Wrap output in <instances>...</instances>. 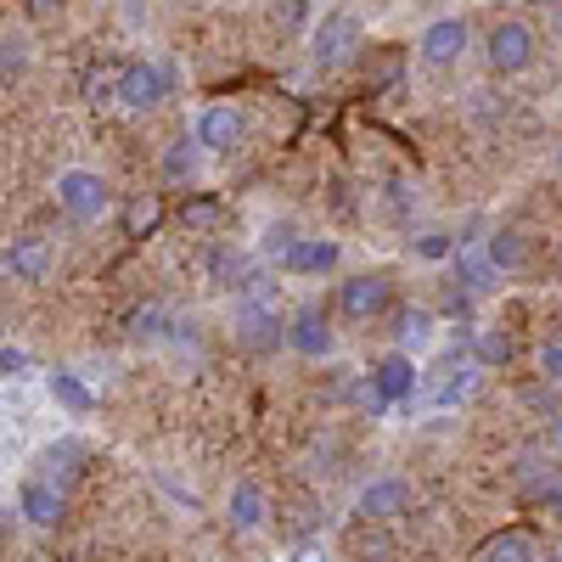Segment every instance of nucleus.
Returning a JSON list of instances; mask_svg holds the SVG:
<instances>
[{"instance_id":"f257e3e1","label":"nucleus","mask_w":562,"mask_h":562,"mask_svg":"<svg viewBox=\"0 0 562 562\" xmlns=\"http://www.w3.org/2000/svg\"><path fill=\"white\" fill-rule=\"evenodd\" d=\"M52 192H57V209L68 214V220H79V225H90V220H102L108 209H113V186L97 175V169H57V180H52Z\"/></svg>"},{"instance_id":"f03ea898","label":"nucleus","mask_w":562,"mask_h":562,"mask_svg":"<svg viewBox=\"0 0 562 562\" xmlns=\"http://www.w3.org/2000/svg\"><path fill=\"white\" fill-rule=\"evenodd\" d=\"M113 102L130 108V113H153V108H164V102H169V74H164V63H153V57L124 63V68L113 74Z\"/></svg>"},{"instance_id":"7ed1b4c3","label":"nucleus","mask_w":562,"mask_h":562,"mask_svg":"<svg viewBox=\"0 0 562 562\" xmlns=\"http://www.w3.org/2000/svg\"><path fill=\"white\" fill-rule=\"evenodd\" d=\"M484 63L495 74H524L535 63V29L524 18H501L490 34H484Z\"/></svg>"},{"instance_id":"20e7f679","label":"nucleus","mask_w":562,"mask_h":562,"mask_svg":"<svg viewBox=\"0 0 562 562\" xmlns=\"http://www.w3.org/2000/svg\"><path fill=\"white\" fill-rule=\"evenodd\" d=\"M389 299H394V281L383 270H366V276H349L344 288H338V315L349 326H371V321L389 310Z\"/></svg>"},{"instance_id":"39448f33","label":"nucleus","mask_w":562,"mask_h":562,"mask_svg":"<svg viewBox=\"0 0 562 562\" xmlns=\"http://www.w3.org/2000/svg\"><path fill=\"white\" fill-rule=\"evenodd\" d=\"M281 338H288V349H293L299 360H333V355H338V333H333V321H326L321 304L293 310V321L281 326Z\"/></svg>"},{"instance_id":"423d86ee","label":"nucleus","mask_w":562,"mask_h":562,"mask_svg":"<svg viewBox=\"0 0 562 562\" xmlns=\"http://www.w3.org/2000/svg\"><path fill=\"white\" fill-rule=\"evenodd\" d=\"M416 389H422L416 360H405V355H383L378 366H371V389H366V400H371V411H389V405L416 400Z\"/></svg>"},{"instance_id":"0eeeda50","label":"nucleus","mask_w":562,"mask_h":562,"mask_svg":"<svg viewBox=\"0 0 562 562\" xmlns=\"http://www.w3.org/2000/svg\"><path fill=\"white\" fill-rule=\"evenodd\" d=\"M310 45H315V63H321V68H344V63L360 52V18H355V12H326V18L315 23Z\"/></svg>"},{"instance_id":"6e6552de","label":"nucleus","mask_w":562,"mask_h":562,"mask_svg":"<svg viewBox=\"0 0 562 562\" xmlns=\"http://www.w3.org/2000/svg\"><path fill=\"white\" fill-rule=\"evenodd\" d=\"M411 506H416V490H411V479H394V473L371 479V484H366V490L355 495V512H360V518H371V524L405 518Z\"/></svg>"},{"instance_id":"1a4fd4ad","label":"nucleus","mask_w":562,"mask_h":562,"mask_svg":"<svg viewBox=\"0 0 562 562\" xmlns=\"http://www.w3.org/2000/svg\"><path fill=\"white\" fill-rule=\"evenodd\" d=\"M467 45H473L467 18H434L428 29H422V63L428 68H456L467 57Z\"/></svg>"},{"instance_id":"9d476101","label":"nucleus","mask_w":562,"mask_h":562,"mask_svg":"<svg viewBox=\"0 0 562 562\" xmlns=\"http://www.w3.org/2000/svg\"><path fill=\"white\" fill-rule=\"evenodd\" d=\"M18 512H23L34 529H57V524L68 518V490H57L52 479L29 473V479L18 484Z\"/></svg>"},{"instance_id":"9b49d317","label":"nucleus","mask_w":562,"mask_h":562,"mask_svg":"<svg viewBox=\"0 0 562 562\" xmlns=\"http://www.w3.org/2000/svg\"><path fill=\"white\" fill-rule=\"evenodd\" d=\"M243 135H248V119L231 108V102H214V108L198 113V147L214 153V158L237 153V147H243Z\"/></svg>"},{"instance_id":"f8f14e48","label":"nucleus","mask_w":562,"mask_h":562,"mask_svg":"<svg viewBox=\"0 0 562 562\" xmlns=\"http://www.w3.org/2000/svg\"><path fill=\"white\" fill-rule=\"evenodd\" d=\"M0 270H7L12 281H45L52 276V243L45 237H12L7 248H0Z\"/></svg>"},{"instance_id":"ddd939ff","label":"nucleus","mask_w":562,"mask_h":562,"mask_svg":"<svg viewBox=\"0 0 562 562\" xmlns=\"http://www.w3.org/2000/svg\"><path fill=\"white\" fill-rule=\"evenodd\" d=\"M265 518H270V501H265V490H259L254 479L231 484V495H225V524L237 529V535H254V529H265Z\"/></svg>"},{"instance_id":"4468645a","label":"nucleus","mask_w":562,"mask_h":562,"mask_svg":"<svg viewBox=\"0 0 562 562\" xmlns=\"http://www.w3.org/2000/svg\"><path fill=\"white\" fill-rule=\"evenodd\" d=\"M45 394L57 400V411L63 416H90L102 400H97V389H90L79 371H68V366H57V371H45Z\"/></svg>"},{"instance_id":"2eb2a0df","label":"nucleus","mask_w":562,"mask_h":562,"mask_svg":"<svg viewBox=\"0 0 562 562\" xmlns=\"http://www.w3.org/2000/svg\"><path fill=\"white\" fill-rule=\"evenodd\" d=\"M281 270H288V276H326V270H338V243L333 237H299Z\"/></svg>"},{"instance_id":"dca6fc26","label":"nucleus","mask_w":562,"mask_h":562,"mask_svg":"<svg viewBox=\"0 0 562 562\" xmlns=\"http://www.w3.org/2000/svg\"><path fill=\"white\" fill-rule=\"evenodd\" d=\"M85 456H90V450H85L79 439H57V445H45V456H40V461H45V467H40V479H52L57 490H68V484L85 473Z\"/></svg>"},{"instance_id":"f3484780","label":"nucleus","mask_w":562,"mask_h":562,"mask_svg":"<svg viewBox=\"0 0 562 562\" xmlns=\"http://www.w3.org/2000/svg\"><path fill=\"white\" fill-rule=\"evenodd\" d=\"M467 360H473L479 371H501V366L512 360L506 326H473V338H467Z\"/></svg>"},{"instance_id":"a211bd4d","label":"nucleus","mask_w":562,"mask_h":562,"mask_svg":"<svg viewBox=\"0 0 562 562\" xmlns=\"http://www.w3.org/2000/svg\"><path fill=\"white\" fill-rule=\"evenodd\" d=\"M484 259H490V270L495 276H518L524 265H529V243H524V231H495V237L484 243Z\"/></svg>"},{"instance_id":"6ab92c4d","label":"nucleus","mask_w":562,"mask_h":562,"mask_svg":"<svg viewBox=\"0 0 562 562\" xmlns=\"http://www.w3.org/2000/svg\"><path fill=\"white\" fill-rule=\"evenodd\" d=\"M535 557H540V540L529 529H501L479 551V562H535Z\"/></svg>"},{"instance_id":"aec40b11","label":"nucleus","mask_w":562,"mask_h":562,"mask_svg":"<svg viewBox=\"0 0 562 562\" xmlns=\"http://www.w3.org/2000/svg\"><path fill=\"white\" fill-rule=\"evenodd\" d=\"M434 326H439V321H434V310H400V321H394L400 349H394V355H405V360H411L416 349H428V344H434Z\"/></svg>"},{"instance_id":"412c9836","label":"nucleus","mask_w":562,"mask_h":562,"mask_svg":"<svg viewBox=\"0 0 562 562\" xmlns=\"http://www.w3.org/2000/svg\"><path fill=\"white\" fill-rule=\"evenodd\" d=\"M237 326H243V338H248L254 349H265V344H281V321H276L265 304H243V310H237Z\"/></svg>"},{"instance_id":"4be33fe9","label":"nucleus","mask_w":562,"mask_h":562,"mask_svg":"<svg viewBox=\"0 0 562 562\" xmlns=\"http://www.w3.org/2000/svg\"><path fill=\"white\" fill-rule=\"evenodd\" d=\"M158 220H164V198H135L130 209H124V237H153L158 231Z\"/></svg>"},{"instance_id":"5701e85b","label":"nucleus","mask_w":562,"mask_h":562,"mask_svg":"<svg viewBox=\"0 0 562 562\" xmlns=\"http://www.w3.org/2000/svg\"><path fill=\"white\" fill-rule=\"evenodd\" d=\"M164 175L175 186H192L198 180V147H192V140H175V147L164 153Z\"/></svg>"},{"instance_id":"b1692460","label":"nucleus","mask_w":562,"mask_h":562,"mask_svg":"<svg viewBox=\"0 0 562 562\" xmlns=\"http://www.w3.org/2000/svg\"><path fill=\"white\" fill-rule=\"evenodd\" d=\"M495 281H501V276L490 270L484 254H461V288H467V293H490Z\"/></svg>"},{"instance_id":"393cba45","label":"nucleus","mask_w":562,"mask_h":562,"mask_svg":"<svg viewBox=\"0 0 562 562\" xmlns=\"http://www.w3.org/2000/svg\"><path fill=\"white\" fill-rule=\"evenodd\" d=\"M130 326H135V338H164V333H169V315H164L158 304H147V310L130 315Z\"/></svg>"},{"instance_id":"a878e982","label":"nucleus","mask_w":562,"mask_h":562,"mask_svg":"<svg viewBox=\"0 0 562 562\" xmlns=\"http://www.w3.org/2000/svg\"><path fill=\"white\" fill-rule=\"evenodd\" d=\"M293 243H299V231H293V225H270V231H265V254H270L276 265H288Z\"/></svg>"},{"instance_id":"bb28decb","label":"nucleus","mask_w":562,"mask_h":562,"mask_svg":"<svg viewBox=\"0 0 562 562\" xmlns=\"http://www.w3.org/2000/svg\"><path fill=\"white\" fill-rule=\"evenodd\" d=\"M535 366H540V383H551V389H557V378H562V344H557V338H546V344H540V355H535Z\"/></svg>"},{"instance_id":"cd10ccee","label":"nucleus","mask_w":562,"mask_h":562,"mask_svg":"<svg viewBox=\"0 0 562 562\" xmlns=\"http://www.w3.org/2000/svg\"><path fill=\"white\" fill-rule=\"evenodd\" d=\"M416 254H422V259H450V254H456L450 231H422V237H416Z\"/></svg>"},{"instance_id":"c85d7f7f","label":"nucleus","mask_w":562,"mask_h":562,"mask_svg":"<svg viewBox=\"0 0 562 562\" xmlns=\"http://www.w3.org/2000/svg\"><path fill=\"white\" fill-rule=\"evenodd\" d=\"M214 276H220V288H243V259L237 254H214Z\"/></svg>"},{"instance_id":"c756f323","label":"nucleus","mask_w":562,"mask_h":562,"mask_svg":"<svg viewBox=\"0 0 562 562\" xmlns=\"http://www.w3.org/2000/svg\"><path fill=\"white\" fill-rule=\"evenodd\" d=\"M220 220V203H209V198H198V203H186V225H198V231H209Z\"/></svg>"},{"instance_id":"7c9ffc66","label":"nucleus","mask_w":562,"mask_h":562,"mask_svg":"<svg viewBox=\"0 0 562 562\" xmlns=\"http://www.w3.org/2000/svg\"><path fill=\"white\" fill-rule=\"evenodd\" d=\"M85 97H90V108H108V102H113V79H97V74H90Z\"/></svg>"},{"instance_id":"2f4dec72","label":"nucleus","mask_w":562,"mask_h":562,"mask_svg":"<svg viewBox=\"0 0 562 562\" xmlns=\"http://www.w3.org/2000/svg\"><path fill=\"white\" fill-rule=\"evenodd\" d=\"M23 366H29V355H23V349H0V371H7V378H18Z\"/></svg>"},{"instance_id":"473e14b6","label":"nucleus","mask_w":562,"mask_h":562,"mask_svg":"<svg viewBox=\"0 0 562 562\" xmlns=\"http://www.w3.org/2000/svg\"><path fill=\"white\" fill-rule=\"evenodd\" d=\"M304 12H310V7H299V0H293V7H276V23H281V29H299Z\"/></svg>"},{"instance_id":"72a5a7b5","label":"nucleus","mask_w":562,"mask_h":562,"mask_svg":"<svg viewBox=\"0 0 562 562\" xmlns=\"http://www.w3.org/2000/svg\"><path fill=\"white\" fill-rule=\"evenodd\" d=\"M293 562H321V551H315V546H299V557H293Z\"/></svg>"},{"instance_id":"f704fd0d","label":"nucleus","mask_w":562,"mask_h":562,"mask_svg":"<svg viewBox=\"0 0 562 562\" xmlns=\"http://www.w3.org/2000/svg\"><path fill=\"white\" fill-rule=\"evenodd\" d=\"M535 562H562V557H557V551H540V557H535Z\"/></svg>"}]
</instances>
